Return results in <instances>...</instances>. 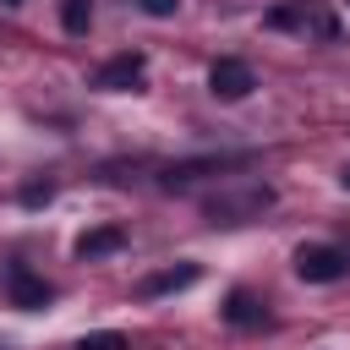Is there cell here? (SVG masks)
Returning <instances> with one entry per match:
<instances>
[{
    "label": "cell",
    "instance_id": "obj_5",
    "mask_svg": "<svg viewBox=\"0 0 350 350\" xmlns=\"http://www.w3.org/2000/svg\"><path fill=\"white\" fill-rule=\"evenodd\" d=\"M241 164H252V153H208V159H180V164H170V170H164V186H186V180H197V175H224V170H241Z\"/></svg>",
    "mask_w": 350,
    "mask_h": 350
},
{
    "label": "cell",
    "instance_id": "obj_1",
    "mask_svg": "<svg viewBox=\"0 0 350 350\" xmlns=\"http://www.w3.org/2000/svg\"><path fill=\"white\" fill-rule=\"evenodd\" d=\"M295 273H301L306 284H339V279L350 273V257H345L339 246L306 241V246H295Z\"/></svg>",
    "mask_w": 350,
    "mask_h": 350
},
{
    "label": "cell",
    "instance_id": "obj_8",
    "mask_svg": "<svg viewBox=\"0 0 350 350\" xmlns=\"http://www.w3.org/2000/svg\"><path fill=\"white\" fill-rule=\"evenodd\" d=\"M120 246H126V230L104 224V230H88V235L77 241V257H82V262H93V257H109V252H120Z\"/></svg>",
    "mask_w": 350,
    "mask_h": 350
},
{
    "label": "cell",
    "instance_id": "obj_13",
    "mask_svg": "<svg viewBox=\"0 0 350 350\" xmlns=\"http://www.w3.org/2000/svg\"><path fill=\"white\" fill-rule=\"evenodd\" d=\"M137 5H142L148 16H175V11H180V0H137Z\"/></svg>",
    "mask_w": 350,
    "mask_h": 350
},
{
    "label": "cell",
    "instance_id": "obj_16",
    "mask_svg": "<svg viewBox=\"0 0 350 350\" xmlns=\"http://www.w3.org/2000/svg\"><path fill=\"white\" fill-rule=\"evenodd\" d=\"M0 5H22V0H0Z\"/></svg>",
    "mask_w": 350,
    "mask_h": 350
},
{
    "label": "cell",
    "instance_id": "obj_12",
    "mask_svg": "<svg viewBox=\"0 0 350 350\" xmlns=\"http://www.w3.org/2000/svg\"><path fill=\"white\" fill-rule=\"evenodd\" d=\"M77 350H126V334H115V328H104V334H82Z\"/></svg>",
    "mask_w": 350,
    "mask_h": 350
},
{
    "label": "cell",
    "instance_id": "obj_10",
    "mask_svg": "<svg viewBox=\"0 0 350 350\" xmlns=\"http://www.w3.org/2000/svg\"><path fill=\"white\" fill-rule=\"evenodd\" d=\"M197 279H202V268H197V262H180V268H170V273H153V279H142V295L186 290V284H197Z\"/></svg>",
    "mask_w": 350,
    "mask_h": 350
},
{
    "label": "cell",
    "instance_id": "obj_7",
    "mask_svg": "<svg viewBox=\"0 0 350 350\" xmlns=\"http://www.w3.org/2000/svg\"><path fill=\"white\" fill-rule=\"evenodd\" d=\"M224 323H235V328H262V323H268V306H262L252 290H230V301H224Z\"/></svg>",
    "mask_w": 350,
    "mask_h": 350
},
{
    "label": "cell",
    "instance_id": "obj_4",
    "mask_svg": "<svg viewBox=\"0 0 350 350\" xmlns=\"http://www.w3.org/2000/svg\"><path fill=\"white\" fill-rule=\"evenodd\" d=\"M252 88H257V77H252L246 60H213V66H208V93H213V98H230V104H235V98H246Z\"/></svg>",
    "mask_w": 350,
    "mask_h": 350
},
{
    "label": "cell",
    "instance_id": "obj_9",
    "mask_svg": "<svg viewBox=\"0 0 350 350\" xmlns=\"http://www.w3.org/2000/svg\"><path fill=\"white\" fill-rule=\"evenodd\" d=\"M11 301H16V306H27V312H33V306H49V284H44V279H33L27 268H11Z\"/></svg>",
    "mask_w": 350,
    "mask_h": 350
},
{
    "label": "cell",
    "instance_id": "obj_11",
    "mask_svg": "<svg viewBox=\"0 0 350 350\" xmlns=\"http://www.w3.org/2000/svg\"><path fill=\"white\" fill-rule=\"evenodd\" d=\"M60 22H66L71 38H88V27H93V0H60Z\"/></svg>",
    "mask_w": 350,
    "mask_h": 350
},
{
    "label": "cell",
    "instance_id": "obj_2",
    "mask_svg": "<svg viewBox=\"0 0 350 350\" xmlns=\"http://www.w3.org/2000/svg\"><path fill=\"white\" fill-rule=\"evenodd\" d=\"M273 202V191L268 186H246V191H224V197H213L208 202V219L213 224H241V219H252V213H262Z\"/></svg>",
    "mask_w": 350,
    "mask_h": 350
},
{
    "label": "cell",
    "instance_id": "obj_15",
    "mask_svg": "<svg viewBox=\"0 0 350 350\" xmlns=\"http://www.w3.org/2000/svg\"><path fill=\"white\" fill-rule=\"evenodd\" d=\"M339 180H345V191H350V170H345V175H339Z\"/></svg>",
    "mask_w": 350,
    "mask_h": 350
},
{
    "label": "cell",
    "instance_id": "obj_14",
    "mask_svg": "<svg viewBox=\"0 0 350 350\" xmlns=\"http://www.w3.org/2000/svg\"><path fill=\"white\" fill-rule=\"evenodd\" d=\"M49 197H55L49 186H27V191H22V202H27V208H38V202H49Z\"/></svg>",
    "mask_w": 350,
    "mask_h": 350
},
{
    "label": "cell",
    "instance_id": "obj_6",
    "mask_svg": "<svg viewBox=\"0 0 350 350\" xmlns=\"http://www.w3.org/2000/svg\"><path fill=\"white\" fill-rule=\"evenodd\" d=\"M268 27H295V33H312V38H334L339 22L328 11H306V5H279L268 11Z\"/></svg>",
    "mask_w": 350,
    "mask_h": 350
},
{
    "label": "cell",
    "instance_id": "obj_3",
    "mask_svg": "<svg viewBox=\"0 0 350 350\" xmlns=\"http://www.w3.org/2000/svg\"><path fill=\"white\" fill-rule=\"evenodd\" d=\"M142 77H148V60H142V55H115V60H104V66L93 71V88H104V93H131V88H142Z\"/></svg>",
    "mask_w": 350,
    "mask_h": 350
}]
</instances>
